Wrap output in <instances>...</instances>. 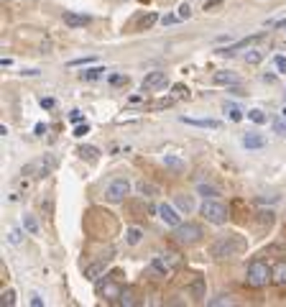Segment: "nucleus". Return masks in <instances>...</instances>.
Listing matches in <instances>:
<instances>
[{
	"mask_svg": "<svg viewBox=\"0 0 286 307\" xmlns=\"http://www.w3.org/2000/svg\"><path fill=\"white\" fill-rule=\"evenodd\" d=\"M271 282V266L266 264V261H251L248 264V272H246V284L253 290H261V287H266V284Z\"/></svg>",
	"mask_w": 286,
	"mask_h": 307,
	"instance_id": "obj_1",
	"label": "nucleus"
},
{
	"mask_svg": "<svg viewBox=\"0 0 286 307\" xmlns=\"http://www.w3.org/2000/svg\"><path fill=\"white\" fill-rule=\"evenodd\" d=\"M240 248H243V238H238V236H220L215 244L210 246V254L215 258H225V256L238 254Z\"/></svg>",
	"mask_w": 286,
	"mask_h": 307,
	"instance_id": "obj_2",
	"label": "nucleus"
},
{
	"mask_svg": "<svg viewBox=\"0 0 286 307\" xmlns=\"http://www.w3.org/2000/svg\"><path fill=\"white\" fill-rule=\"evenodd\" d=\"M200 212H202V218H205L207 223H215V226L228 220V210L220 205V202H212V200H205L202 208H200Z\"/></svg>",
	"mask_w": 286,
	"mask_h": 307,
	"instance_id": "obj_3",
	"label": "nucleus"
},
{
	"mask_svg": "<svg viewBox=\"0 0 286 307\" xmlns=\"http://www.w3.org/2000/svg\"><path fill=\"white\" fill-rule=\"evenodd\" d=\"M128 192H130V182L128 180H113L107 184V190H105V200L107 202H123Z\"/></svg>",
	"mask_w": 286,
	"mask_h": 307,
	"instance_id": "obj_4",
	"label": "nucleus"
},
{
	"mask_svg": "<svg viewBox=\"0 0 286 307\" xmlns=\"http://www.w3.org/2000/svg\"><path fill=\"white\" fill-rule=\"evenodd\" d=\"M51 169H54V162L36 159V162H28L20 169V174H23V177H46V174H51Z\"/></svg>",
	"mask_w": 286,
	"mask_h": 307,
	"instance_id": "obj_5",
	"label": "nucleus"
},
{
	"mask_svg": "<svg viewBox=\"0 0 286 307\" xmlns=\"http://www.w3.org/2000/svg\"><path fill=\"white\" fill-rule=\"evenodd\" d=\"M174 238H177L179 244H197V240L202 238V230H200V226H192V223L177 226V233H174Z\"/></svg>",
	"mask_w": 286,
	"mask_h": 307,
	"instance_id": "obj_6",
	"label": "nucleus"
},
{
	"mask_svg": "<svg viewBox=\"0 0 286 307\" xmlns=\"http://www.w3.org/2000/svg\"><path fill=\"white\" fill-rule=\"evenodd\" d=\"M164 84H166V72H148L141 82V90L151 92V90H156V87H164Z\"/></svg>",
	"mask_w": 286,
	"mask_h": 307,
	"instance_id": "obj_7",
	"label": "nucleus"
},
{
	"mask_svg": "<svg viewBox=\"0 0 286 307\" xmlns=\"http://www.w3.org/2000/svg\"><path fill=\"white\" fill-rule=\"evenodd\" d=\"M97 294H100V297H105V300H118V297L123 294V290H120V284H118V282L107 279V282L97 284Z\"/></svg>",
	"mask_w": 286,
	"mask_h": 307,
	"instance_id": "obj_8",
	"label": "nucleus"
},
{
	"mask_svg": "<svg viewBox=\"0 0 286 307\" xmlns=\"http://www.w3.org/2000/svg\"><path fill=\"white\" fill-rule=\"evenodd\" d=\"M159 215H161V220L166 223V226H171V228H177V226H182V215L174 210L171 205H159Z\"/></svg>",
	"mask_w": 286,
	"mask_h": 307,
	"instance_id": "obj_9",
	"label": "nucleus"
},
{
	"mask_svg": "<svg viewBox=\"0 0 286 307\" xmlns=\"http://www.w3.org/2000/svg\"><path fill=\"white\" fill-rule=\"evenodd\" d=\"M263 38V34H256V36H248V38H243V41H238V44H233V46H228V49H217V54H223V56H233L238 49H243V46H251V44H256V41H261Z\"/></svg>",
	"mask_w": 286,
	"mask_h": 307,
	"instance_id": "obj_10",
	"label": "nucleus"
},
{
	"mask_svg": "<svg viewBox=\"0 0 286 307\" xmlns=\"http://www.w3.org/2000/svg\"><path fill=\"white\" fill-rule=\"evenodd\" d=\"M64 24H67L69 28H79V26H87V24H90V16H84V13H74V10H67V13H64Z\"/></svg>",
	"mask_w": 286,
	"mask_h": 307,
	"instance_id": "obj_11",
	"label": "nucleus"
},
{
	"mask_svg": "<svg viewBox=\"0 0 286 307\" xmlns=\"http://www.w3.org/2000/svg\"><path fill=\"white\" fill-rule=\"evenodd\" d=\"M110 258H113V254H107L105 258H100V261H97V264H92V266H87V269H84V276H87V279H90V282H95V279H97V276H100V274L105 272V266L110 264Z\"/></svg>",
	"mask_w": 286,
	"mask_h": 307,
	"instance_id": "obj_12",
	"label": "nucleus"
},
{
	"mask_svg": "<svg viewBox=\"0 0 286 307\" xmlns=\"http://www.w3.org/2000/svg\"><path fill=\"white\" fill-rule=\"evenodd\" d=\"M148 269H151L153 274H156V276H169V274H171V266L166 264V258H164V256H153Z\"/></svg>",
	"mask_w": 286,
	"mask_h": 307,
	"instance_id": "obj_13",
	"label": "nucleus"
},
{
	"mask_svg": "<svg viewBox=\"0 0 286 307\" xmlns=\"http://www.w3.org/2000/svg\"><path fill=\"white\" fill-rule=\"evenodd\" d=\"M271 282L276 287H286V261H279L271 266Z\"/></svg>",
	"mask_w": 286,
	"mask_h": 307,
	"instance_id": "obj_14",
	"label": "nucleus"
},
{
	"mask_svg": "<svg viewBox=\"0 0 286 307\" xmlns=\"http://www.w3.org/2000/svg\"><path fill=\"white\" fill-rule=\"evenodd\" d=\"M182 123H187V126H197V128H220V120H205V118H182Z\"/></svg>",
	"mask_w": 286,
	"mask_h": 307,
	"instance_id": "obj_15",
	"label": "nucleus"
},
{
	"mask_svg": "<svg viewBox=\"0 0 286 307\" xmlns=\"http://www.w3.org/2000/svg\"><path fill=\"white\" fill-rule=\"evenodd\" d=\"M243 146L246 148H263L266 146V138L261 134H248V136H243Z\"/></svg>",
	"mask_w": 286,
	"mask_h": 307,
	"instance_id": "obj_16",
	"label": "nucleus"
},
{
	"mask_svg": "<svg viewBox=\"0 0 286 307\" xmlns=\"http://www.w3.org/2000/svg\"><path fill=\"white\" fill-rule=\"evenodd\" d=\"M164 164H166L169 169H174V172H184V169H187V164H184L179 156H171V154H166V156H164Z\"/></svg>",
	"mask_w": 286,
	"mask_h": 307,
	"instance_id": "obj_17",
	"label": "nucleus"
},
{
	"mask_svg": "<svg viewBox=\"0 0 286 307\" xmlns=\"http://www.w3.org/2000/svg\"><path fill=\"white\" fill-rule=\"evenodd\" d=\"M192 297H197V300L205 297V279L202 276H194V282H192Z\"/></svg>",
	"mask_w": 286,
	"mask_h": 307,
	"instance_id": "obj_18",
	"label": "nucleus"
},
{
	"mask_svg": "<svg viewBox=\"0 0 286 307\" xmlns=\"http://www.w3.org/2000/svg\"><path fill=\"white\" fill-rule=\"evenodd\" d=\"M141 238H143L141 228H128V230H125V244H130V246L141 244Z\"/></svg>",
	"mask_w": 286,
	"mask_h": 307,
	"instance_id": "obj_19",
	"label": "nucleus"
},
{
	"mask_svg": "<svg viewBox=\"0 0 286 307\" xmlns=\"http://www.w3.org/2000/svg\"><path fill=\"white\" fill-rule=\"evenodd\" d=\"M215 82L217 84H238V77L233 72H217L215 74Z\"/></svg>",
	"mask_w": 286,
	"mask_h": 307,
	"instance_id": "obj_20",
	"label": "nucleus"
},
{
	"mask_svg": "<svg viewBox=\"0 0 286 307\" xmlns=\"http://www.w3.org/2000/svg\"><path fill=\"white\" fill-rule=\"evenodd\" d=\"M23 228H26L31 236H36V233H38V223H36V218H33V215H23Z\"/></svg>",
	"mask_w": 286,
	"mask_h": 307,
	"instance_id": "obj_21",
	"label": "nucleus"
},
{
	"mask_svg": "<svg viewBox=\"0 0 286 307\" xmlns=\"http://www.w3.org/2000/svg\"><path fill=\"white\" fill-rule=\"evenodd\" d=\"M102 72H105L102 67H92V70H87V72H82L79 77H82V80H87V82H90V80H97V77H102Z\"/></svg>",
	"mask_w": 286,
	"mask_h": 307,
	"instance_id": "obj_22",
	"label": "nucleus"
},
{
	"mask_svg": "<svg viewBox=\"0 0 286 307\" xmlns=\"http://www.w3.org/2000/svg\"><path fill=\"white\" fill-rule=\"evenodd\" d=\"M97 154H100V151H97L95 146H82V148H79V156H82V159H84V156H87V159H97Z\"/></svg>",
	"mask_w": 286,
	"mask_h": 307,
	"instance_id": "obj_23",
	"label": "nucleus"
},
{
	"mask_svg": "<svg viewBox=\"0 0 286 307\" xmlns=\"http://www.w3.org/2000/svg\"><path fill=\"white\" fill-rule=\"evenodd\" d=\"M177 208L184 210V212H189V210H192V200H189V197H184V194H179V197H177Z\"/></svg>",
	"mask_w": 286,
	"mask_h": 307,
	"instance_id": "obj_24",
	"label": "nucleus"
},
{
	"mask_svg": "<svg viewBox=\"0 0 286 307\" xmlns=\"http://www.w3.org/2000/svg\"><path fill=\"white\" fill-rule=\"evenodd\" d=\"M228 113H230V120H235V123L243 120V110H240V108H235V105H228Z\"/></svg>",
	"mask_w": 286,
	"mask_h": 307,
	"instance_id": "obj_25",
	"label": "nucleus"
},
{
	"mask_svg": "<svg viewBox=\"0 0 286 307\" xmlns=\"http://www.w3.org/2000/svg\"><path fill=\"white\" fill-rule=\"evenodd\" d=\"M200 194H205V197H217L220 190H217V187H210V184H200Z\"/></svg>",
	"mask_w": 286,
	"mask_h": 307,
	"instance_id": "obj_26",
	"label": "nucleus"
},
{
	"mask_svg": "<svg viewBox=\"0 0 286 307\" xmlns=\"http://www.w3.org/2000/svg\"><path fill=\"white\" fill-rule=\"evenodd\" d=\"M97 59L95 56H84V59H72L69 62V67H84V64H95Z\"/></svg>",
	"mask_w": 286,
	"mask_h": 307,
	"instance_id": "obj_27",
	"label": "nucleus"
},
{
	"mask_svg": "<svg viewBox=\"0 0 286 307\" xmlns=\"http://www.w3.org/2000/svg\"><path fill=\"white\" fill-rule=\"evenodd\" d=\"M3 304H5V307H13V304H15V292H13V290H8V292L3 294Z\"/></svg>",
	"mask_w": 286,
	"mask_h": 307,
	"instance_id": "obj_28",
	"label": "nucleus"
},
{
	"mask_svg": "<svg viewBox=\"0 0 286 307\" xmlns=\"http://www.w3.org/2000/svg\"><path fill=\"white\" fill-rule=\"evenodd\" d=\"M248 118H251L253 123H266V116H263L261 110H251V113H248Z\"/></svg>",
	"mask_w": 286,
	"mask_h": 307,
	"instance_id": "obj_29",
	"label": "nucleus"
},
{
	"mask_svg": "<svg viewBox=\"0 0 286 307\" xmlns=\"http://www.w3.org/2000/svg\"><path fill=\"white\" fill-rule=\"evenodd\" d=\"M261 59H263V52H251V54L246 56V62H248V64H258Z\"/></svg>",
	"mask_w": 286,
	"mask_h": 307,
	"instance_id": "obj_30",
	"label": "nucleus"
},
{
	"mask_svg": "<svg viewBox=\"0 0 286 307\" xmlns=\"http://www.w3.org/2000/svg\"><path fill=\"white\" fill-rule=\"evenodd\" d=\"M153 24H156V16H153V13H151V16H146V18L141 20V28H151Z\"/></svg>",
	"mask_w": 286,
	"mask_h": 307,
	"instance_id": "obj_31",
	"label": "nucleus"
},
{
	"mask_svg": "<svg viewBox=\"0 0 286 307\" xmlns=\"http://www.w3.org/2000/svg\"><path fill=\"white\" fill-rule=\"evenodd\" d=\"M274 130L279 136H286V123L284 120H274Z\"/></svg>",
	"mask_w": 286,
	"mask_h": 307,
	"instance_id": "obj_32",
	"label": "nucleus"
},
{
	"mask_svg": "<svg viewBox=\"0 0 286 307\" xmlns=\"http://www.w3.org/2000/svg\"><path fill=\"white\" fill-rule=\"evenodd\" d=\"M120 304H133V297H130V290H123V294H120Z\"/></svg>",
	"mask_w": 286,
	"mask_h": 307,
	"instance_id": "obj_33",
	"label": "nucleus"
},
{
	"mask_svg": "<svg viewBox=\"0 0 286 307\" xmlns=\"http://www.w3.org/2000/svg\"><path fill=\"white\" fill-rule=\"evenodd\" d=\"M274 62H276V70L279 72H286V56H276Z\"/></svg>",
	"mask_w": 286,
	"mask_h": 307,
	"instance_id": "obj_34",
	"label": "nucleus"
},
{
	"mask_svg": "<svg viewBox=\"0 0 286 307\" xmlns=\"http://www.w3.org/2000/svg\"><path fill=\"white\" fill-rule=\"evenodd\" d=\"M189 16H192V8H189V3H184L179 8V18H189Z\"/></svg>",
	"mask_w": 286,
	"mask_h": 307,
	"instance_id": "obj_35",
	"label": "nucleus"
},
{
	"mask_svg": "<svg viewBox=\"0 0 286 307\" xmlns=\"http://www.w3.org/2000/svg\"><path fill=\"white\" fill-rule=\"evenodd\" d=\"M177 20H182V18H179V16H164V18H161V24H164V26H169V24H177Z\"/></svg>",
	"mask_w": 286,
	"mask_h": 307,
	"instance_id": "obj_36",
	"label": "nucleus"
},
{
	"mask_svg": "<svg viewBox=\"0 0 286 307\" xmlns=\"http://www.w3.org/2000/svg\"><path fill=\"white\" fill-rule=\"evenodd\" d=\"M84 134H90V126H87V123H84V126H77V130H74V136H79V138H82Z\"/></svg>",
	"mask_w": 286,
	"mask_h": 307,
	"instance_id": "obj_37",
	"label": "nucleus"
},
{
	"mask_svg": "<svg viewBox=\"0 0 286 307\" xmlns=\"http://www.w3.org/2000/svg\"><path fill=\"white\" fill-rule=\"evenodd\" d=\"M41 108H46V110H51V108H54V98H41Z\"/></svg>",
	"mask_w": 286,
	"mask_h": 307,
	"instance_id": "obj_38",
	"label": "nucleus"
},
{
	"mask_svg": "<svg viewBox=\"0 0 286 307\" xmlns=\"http://www.w3.org/2000/svg\"><path fill=\"white\" fill-rule=\"evenodd\" d=\"M8 240H10V244H20V230H10Z\"/></svg>",
	"mask_w": 286,
	"mask_h": 307,
	"instance_id": "obj_39",
	"label": "nucleus"
},
{
	"mask_svg": "<svg viewBox=\"0 0 286 307\" xmlns=\"http://www.w3.org/2000/svg\"><path fill=\"white\" fill-rule=\"evenodd\" d=\"M189 90H187V87L184 84H177V87H174V95H177V98H182V95H187Z\"/></svg>",
	"mask_w": 286,
	"mask_h": 307,
	"instance_id": "obj_40",
	"label": "nucleus"
},
{
	"mask_svg": "<svg viewBox=\"0 0 286 307\" xmlns=\"http://www.w3.org/2000/svg\"><path fill=\"white\" fill-rule=\"evenodd\" d=\"M210 304H230V297H217V300H210Z\"/></svg>",
	"mask_w": 286,
	"mask_h": 307,
	"instance_id": "obj_41",
	"label": "nucleus"
},
{
	"mask_svg": "<svg viewBox=\"0 0 286 307\" xmlns=\"http://www.w3.org/2000/svg\"><path fill=\"white\" fill-rule=\"evenodd\" d=\"M138 190L146 194V192H156V187H151V184H146V182H138Z\"/></svg>",
	"mask_w": 286,
	"mask_h": 307,
	"instance_id": "obj_42",
	"label": "nucleus"
},
{
	"mask_svg": "<svg viewBox=\"0 0 286 307\" xmlns=\"http://www.w3.org/2000/svg\"><path fill=\"white\" fill-rule=\"evenodd\" d=\"M228 92H230V95H235V98H243V95H246V92H243V90H240V87H235V84L230 87V90H228Z\"/></svg>",
	"mask_w": 286,
	"mask_h": 307,
	"instance_id": "obj_43",
	"label": "nucleus"
},
{
	"mask_svg": "<svg viewBox=\"0 0 286 307\" xmlns=\"http://www.w3.org/2000/svg\"><path fill=\"white\" fill-rule=\"evenodd\" d=\"M36 136H43V134H46V126H43V123H36Z\"/></svg>",
	"mask_w": 286,
	"mask_h": 307,
	"instance_id": "obj_44",
	"label": "nucleus"
},
{
	"mask_svg": "<svg viewBox=\"0 0 286 307\" xmlns=\"http://www.w3.org/2000/svg\"><path fill=\"white\" fill-rule=\"evenodd\" d=\"M220 3H223V0H207V3H205V10H212V8L220 6Z\"/></svg>",
	"mask_w": 286,
	"mask_h": 307,
	"instance_id": "obj_45",
	"label": "nucleus"
},
{
	"mask_svg": "<svg viewBox=\"0 0 286 307\" xmlns=\"http://www.w3.org/2000/svg\"><path fill=\"white\" fill-rule=\"evenodd\" d=\"M69 120H72V123H79V120H82V113H79V110H72Z\"/></svg>",
	"mask_w": 286,
	"mask_h": 307,
	"instance_id": "obj_46",
	"label": "nucleus"
},
{
	"mask_svg": "<svg viewBox=\"0 0 286 307\" xmlns=\"http://www.w3.org/2000/svg\"><path fill=\"white\" fill-rule=\"evenodd\" d=\"M261 220L263 223H271L274 220V212H261Z\"/></svg>",
	"mask_w": 286,
	"mask_h": 307,
	"instance_id": "obj_47",
	"label": "nucleus"
},
{
	"mask_svg": "<svg viewBox=\"0 0 286 307\" xmlns=\"http://www.w3.org/2000/svg\"><path fill=\"white\" fill-rule=\"evenodd\" d=\"M31 304H33V307H41V304H43V300H41L38 294H33V297H31Z\"/></svg>",
	"mask_w": 286,
	"mask_h": 307,
	"instance_id": "obj_48",
	"label": "nucleus"
},
{
	"mask_svg": "<svg viewBox=\"0 0 286 307\" xmlns=\"http://www.w3.org/2000/svg\"><path fill=\"white\" fill-rule=\"evenodd\" d=\"M263 82H271V84H274V82H276V77H274V74H263Z\"/></svg>",
	"mask_w": 286,
	"mask_h": 307,
	"instance_id": "obj_49",
	"label": "nucleus"
},
{
	"mask_svg": "<svg viewBox=\"0 0 286 307\" xmlns=\"http://www.w3.org/2000/svg\"><path fill=\"white\" fill-rule=\"evenodd\" d=\"M274 26H276V28H286V18H284V20H279V24H274Z\"/></svg>",
	"mask_w": 286,
	"mask_h": 307,
	"instance_id": "obj_50",
	"label": "nucleus"
},
{
	"mask_svg": "<svg viewBox=\"0 0 286 307\" xmlns=\"http://www.w3.org/2000/svg\"><path fill=\"white\" fill-rule=\"evenodd\" d=\"M281 116H284V118H286V108H284V110H281Z\"/></svg>",
	"mask_w": 286,
	"mask_h": 307,
	"instance_id": "obj_51",
	"label": "nucleus"
}]
</instances>
